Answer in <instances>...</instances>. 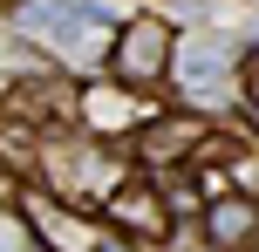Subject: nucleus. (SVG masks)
Segmentation results:
<instances>
[{"label": "nucleus", "instance_id": "obj_7", "mask_svg": "<svg viewBox=\"0 0 259 252\" xmlns=\"http://www.w3.org/2000/svg\"><path fill=\"white\" fill-rule=\"evenodd\" d=\"M211 252H252L259 245V198H239V191H219V198L198 212Z\"/></svg>", "mask_w": 259, "mask_h": 252}, {"label": "nucleus", "instance_id": "obj_9", "mask_svg": "<svg viewBox=\"0 0 259 252\" xmlns=\"http://www.w3.org/2000/svg\"><path fill=\"white\" fill-rule=\"evenodd\" d=\"M75 14H82V7H68V0H14V21H21L27 34L55 41V48L68 41V27H75Z\"/></svg>", "mask_w": 259, "mask_h": 252}, {"label": "nucleus", "instance_id": "obj_13", "mask_svg": "<svg viewBox=\"0 0 259 252\" xmlns=\"http://www.w3.org/2000/svg\"><path fill=\"white\" fill-rule=\"evenodd\" d=\"M0 205H21V184H14V171L0 164Z\"/></svg>", "mask_w": 259, "mask_h": 252}, {"label": "nucleus", "instance_id": "obj_3", "mask_svg": "<svg viewBox=\"0 0 259 252\" xmlns=\"http://www.w3.org/2000/svg\"><path fill=\"white\" fill-rule=\"evenodd\" d=\"M75 123H82L89 136H103V143H130V136H143V130L157 123V103L137 95L130 82H103V89H82Z\"/></svg>", "mask_w": 259, "mask_h": 252}, {"label": "nucleus", "instance_id": "obj_8", "mask_svg": "<svg viewBox=\"0 0 259 252\" xmlns=\"http://www.w3.org/2000/svg\"><path fill=\"white\" fill-rule=\"evenodd\" d=\"M143 157L157 164V171H170V164H198V143H205V123L198 116H157L150 130L137 136Z\"/></svg>", "mask_w": 259, "mask_h": 252}, {"label": "nucleus", "instance_id": "obj_10", "mask_svg": "<svg viewBox=\"0 0 259 252\" xmlns=\"http://www.w3.org/2000/svg\"><path fill=\"white\" fill-rule=\"evenodd\" d=\"M232 68V48L225 41H191V62H184V89L191 95H205V89H219V75ZM211 103V95H205Z\"/></svg>", "mask_w": 259, "mask_h": 252}, {"label": "nucleus", "instance_id": "obj_6", "mask_svg": "<svg viewBox=\"0 0 259 252\" xmlns=\"http://www.w3.org/2000/svg\"><path fill=\"white\" fill-rule=\"evenodd\" d=\"M75 103H82V89H68L62 75H21L7 89V116L21 130H68L75 123Z\"/></svg>", "mask_w": 259, "mask_h": 252}, {"label": "nucleus", "instance_id": "obj_11", "mask_svg": "<svg viewBox=\"0 0 259 252\" xmlns=\"http://www.w3.org/2000/svg\"><path fill=\"white\" fill-rule=\"evenodd\" d=\"M164 198H170V212H205V205H198V184H191V177H178V184H164Z\"/></svg>", "mask_w": 259, "mask_h": 252}, {"label": "nucleus", "instance_id": "obj_1", "mask_svg": "<svg viewBox=\"0 0 259 252\" xmlns=\"http://www.w3.org/2000/svg\"><path fill=\"white\" fill-rule=\"evenodd\" d=\"M170 62H178V34H170L157 14L123 21L116 41H109V75L130 82V89H157V82L170 75Z\"/></svg>", "mask_w": 259, "mask_h": 252}, {"label": "nucleus", "instance_id": "obj_4", "mask_svg": "<svg viewBox=\"0 0 259 252\" xmlns=\"http://www.w3.org/2000/svg\"><path fill=\"white\" fill-rule=\"evenodd\" d=\"M103 218L123 232V239H137V245H164V232H170V198H164V184H150V177H123L116 191L103 198Z\"/></svg>", "mask_w": 259, "mask_h": 252}, {"label": "nucleus", "instance_id": "obj_12", "mask_svg": "<svg viewBox=\"0 0 259 252\" xmlns=\"http://www.w3.org/2000/svg\"><path fill=\"white\" fill-rule=\"evenodd\" d=\"M246 109H252V123H259V55H252V75H246Z\"/></svg>", "mask_w": 259, "mask_h": 252}, {"label": "nucleus", "instance_id": "obj_5", "mask_svg": "<svg viewBox=\"0 0 259 252\" xmlns=\"http://www.w3.org/2000/svg\"><path fill=\"white\" fill-rule=\"evenodd\" d=\"M41 171H48V191L62 198H96V191H116L123 171H116V150H75V143H55L41 150Z\"/></svg>", "mask_w": 259, "mask_h": 252}, {"label": "nucleus", "instance_id": "obj_2", "mask_svg": "<svg viewBox=\"0 0 259 252\" xmlns=\"http://www.w3.org/2000/svg\"><path fill=\"white\" fill-rule=\"evenodd\" d=\"M21 218H27V232H34L41 252H109L103 232H96V218L75 198H62V191H21Z\"/></svg>", "mask_w": 259, "mask_h": 252}, {"label": "nucleus", "instance_id": "obj_14", "mask_svg": "<svg viewBox=\"0 0 259 252\" xmlns=\"http://www.w3.org/2000/svg\"><path fill=\"white\" fill-rule=\"evenodd\" d=\"M252 252H259V245H252Z\"/></svg>", "mask_w": 259, "mask_h": 252}]
</instances>
